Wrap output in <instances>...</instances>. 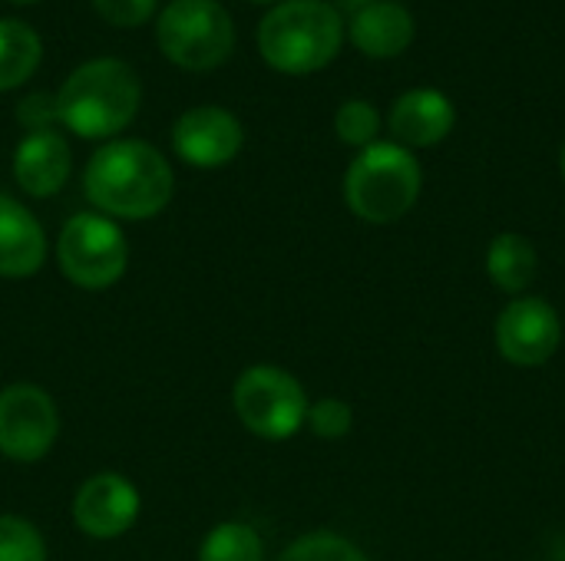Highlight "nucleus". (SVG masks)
<instances>
[{
    "instance_id": "obj_19",
    "label": "nucleus",
    "mask_w": 565,
    "mask_h": 561,
    "mask_svg": "<svg viewBox=\"0 0 565 561\" xmlns=\"http://www.w3.org/2000/svg\"><path fill=\"white\" fill-rule=\"evenodd\" d=\"M334 132L341 142L354 145V149H367L377 142L381 132V112L374 109V103L367 99H348L338 106L334 112Z\"/></svg>"
},
{
    "instance_id": "obj_6",
    "label": "nucleus",
    "mask_w": 565,
    "mask_h": 561,
    "mask_svg": "<svg viewBox=\"0 0 565 561\" xmlns=\"http://www.w3.org/2000/svg\"><path fill=\"white\" fill-rule=\"evenodd\" d=\"M232 407L248 433L262 440H288L305 427L311 403L295 374L271 364H258L235 380Z\"/></svg>"
},
{
    "instance_id": "obj_14",
    "label": "nucleus",
    "mask_w": 565,
    "mask_h": 561,
    "mask_svg": "<svg viewBox=\"0 0 565 561\" xmlns=\"http://www.w3.org/2000/svg\"><path fill=\"white\" fill-rule=\"evenodd\" d=\"M351 43L367 53V56H377V60H387V56H397L404 53L411 43H414V33H417V23H414V13L397 3V0H377L371 7H361L351 13Z\"/></svg>"
},
{
    "instance_id": "obj_24",
    "label": "nucleus",
    "mask_w": 565,
    "mask_h": 561,
    "mask_svg": "<svg viewBox=\"0 0 565 561\" xmlns=\"http://www.w3.org/2000/svg\"><path fill=\"white\" fill-rule=\"evenodd\" d=\"M17 122L30 132L50 129L53 122H60L56 116V96L53 93H30L17 103Z\"/></svg>"
},
{
    "instance_id": "obj_15",
    "label": "nucleus",
    "mask_w": 565,
    "mask_h": 561,
    "mask_svg": "<svg viewBox=\"0 0 565 561\" xmlns=\"http://www.w3.org/2000/svg\"><path fill=\"white\" fill-rule=\"evenodd\" d=\"M46 261V235L33 212L0 195V278H30Z\"/></svg>"
},
{
    "instance_id": "obj_2",
    "label": "nucleus",
    "mask_w": 565,
    "mask_h": 561,
    "mask_svg": "<svg viewBox=\"0 0 565 561\" xmlns=\"http://www.w3.org/2000/svg\"><path fill=\"white\" fill-rule=\"evenodd\" d=\"M142 103V83L126 60L96 56L79 63L56 93L60 122L83 139H109L122 132Z\"/></svg>"
},
{
    "instance_id": "obj_18",
    "label": "nucleus",
    "mask_w": 565,
    "mask_h": 561,
    "mask_svg": "<svg viewBox=\"0 0 565 561\" xmlns=\"http://www.w3.org/2000/svg\"><path fill=\"white\" fill-rule=\"evenodd\" d=\"M265 559V546L258 539V532L245 522H222L215 526L202 549L199 561H262Z\"/></svg>"
},
{
    "instance_id": "obj_17",
    "label": "nucleus",
    "mask_w": 565,
    "mask_h": 561,
    "mask_svg": "<svg viewBox=\"0 0 565 561\" xmlns=\"http://www.w3.org/2000/svg\"><path fill=\"white\" fill-rule=\"evenodd\" d=\"M43 43L23 20H0V93L23 86L40 66Z\"/></svg>"
},
{
    "instance_id": "obj_20",
    "label": "nucleus",
    "mask_w": 565,
    "mask_h": 561,
    "mask_svg": "<svg viewBox=\"0 0 565 561\" xmlns=\"http://www.w3.org/2000/svg\"><path fill=\"white\" fill-rule=\"evenodd\" d=\"M278 561H367V555L344 536L334 532H311L295 539Z\"/></svg>"
},
{
    "instance_id": "obj_4",
    "label": "nucleus",
    "mask_w": 565,
    "mask_h": 561,
    "mask_svg": "<svg viewBox=\"0 0 565 561\" xmlns=\"http://www.w3.org/2000/svg\"><path fill=\"white\" fill-rule=\"evenodd\" d=\"M424 175L411 149L397 142H374L358 152L344 175L348 208L371 225L401 222L420 195Z\"/></svg>"
},
{
    "instance_id": "obj_9",
    "label": "nucleus",
    "mask_w": 565,
    "mask_h": 561,
    "mask_svg": "<svg viewBox=\"0 0 565 561\" xmlns=\"http://www.w3.org/2000/svg\"><path fill=\"white\" fill-rule=\"evenodd\" d=\"M563 344V321L543 298H513L497 321V347L513 367H543Z\"/></svg>"
},
{
    "instance_id": "obj_11",
    "label": "nucleus",
    "mask_w": 565,
    "mask_h": 561,
    "mask_svg": "<svg viewBox=\"0 0 565 561\" xmlns=\"http://www.w3.org/2000/svg\"><path fill=\"white\" fill-rule=\"evenodd\" d=\"M139 519V493L119 473L89 476L73 496V522L89 539H119Z\"/></svg>"
},
{
    "instance_id": "obj_1",
    "label": "nucleus",
    "mask_w": 565,
    "mask_h": 561,
    "mask_svg": "<svg viewBox=\"0 0 565 561\" xmlns=\"http://www.w3.org/2000/svg\"><path fill=\"white\" fill-rule=\"evenodd\" d=\"M83 188L99 215L142 222L169 205L175 179L156 145L142 139H116L93 152L83 172Z\"/></svg>"
},
{
    "instance_id": "obj_22",
    "label": "nucleus",
    "mask_w": 565,
    "mask_h": 561,
    "mask_svg": "<svg viewBox=\"0 0 565 561\" xmlns=\"http://www.w3.org/2000/svg\"><path fill=\"white\" fill-rule=\"evenodd\" d=\"M305 423L321 440H341L354 427V410L344 400H338V397H324V400L308 407V420Z\"/></svg>"
},
{
    "instance_id": "obj_28",
    "label": "nucleus",
    "mask_w": 565,
    "mask_h": 561,
    "mask_svg": "<svg viewBox=\"0 0 565 561\" xmlns=\"http://www.w3.org/2000/svg\"><path fill=\"white\" fill-rule=\"evenodd\" d=\"M252 3H275V0H252Z\"/></svg>"
},
{
    "instance_id": "obj_8",
    "label": "nucleus",
    "mask_w": 565,
    "mask_h": 561,
    "mask_svg": "<svg viewBox=\"0 0 565 561\" xmlns=\"http://www.w3.org/2000/svg\"><path fill=\"white\" fill-rule=\"evenodd\" d=\"M60 433V413L46 390L13 384L0 390V456L13 463L43 460Z\"/></svg>"
},
{
    "instance_id": "obj_25",
    "label": "nucleus",
    "mask_w": 565,
    "mask_h": 561,
    "mask_svg": "<svg viewBox=\"0 0 565 561\" xmlns=\"http://www.w3.org/2000/svg\"><path fill=\"white\" fill-rule=\"evenodd\" d=\"M344 7H351V10H361V7H371V3H377V0H341Z\"/></svg>"
},
{
    "instance_id": "obj_5",
    "label": "nucleus",
    "mask_w": 565,
    "mask_h": 561,
    "mask_svg": "<svg viewBox=\"0 0 565 561\" xmlns=\"http://www.w3.org/2000/svg\"><path fill=\"white\" fill-rule=\"evenodd\" d=\"M156 43L175 66L205 73L232 56L235 23L218 0H172L159 13Z\"/></svg>"
},
{
    "instance_id": "obj_7",
    "label": "nucleus",
    "mask_w": 565,
    "mask_h": 561,
    "mask_svg": "<svg viewBox=\"0 0 565 561\" xmlns=\"http://www.w3.org/2000/svg\"><path fill=\"white\" fill-rule=\"evenodd\" d=\"M56 261L76 288L103 291L126 274L129 245L113 218L99 212H79L56 238Z\"/></svg>"
},
{
    "instance_id": "obj_10",
    "label": "nucleus",
    "mask_w": 565,
    "mask_h": 561,
    "mask_svg": "<svg viewBox=\"0 0 565 561\" xmlns=\"http://www.w3.org/2000/svg\"><path fill=\"white\" fill-rule=\"evenodd\" d=\"M245 132L238 116L222 106H195L182 112L172 126L175 155L195 169H218L228 165L242 152Z\"/></svg>"
},
{
    "instance_id": "obj_3",
    "label": "nucleus",
    "mask_w": 565,
    "mask_h": 561,
    "mask_svg": "<svg viewBox=\"0 0 565 561\" xmlns=\"http://www.w3.org/2000/svg\"><path fill=\"white\" fill-rule=\"evenodd\" d=\"M344 40L341 13L328 0H281L258 23V53L288 76L324 69Z\"/></svg>"
},
{
    "instance_id": "obj_26",
    "label": "nucleus",
    "mask_w": 565,
    "mask_h": 561,
    "mask_svg": "<svg viewBox=\"0 0 565 561\" xmlns=\"http://www.w3.org/2000/svg\"><path fill=\"white\" fill-rule=\"evenodd\" d=\"M559 169H563V182H565V145H563V155H559Z\"/></svg>"
},
{
    "instance_id": "obj_21",
    "label": "nucleus",
    "mask_w": 565,
    "mask_h": 561,
    "mask_svg": "<svg viewBox=\"0 0 565 561\" xmlns=\"http://www.w3.org/2000/svg\"><path fill=\"white\" fill-rule=\"evenodd\" d=\"M0 561H46V546L36 526L20 516H0Z\"/></svg>"
},
{
    "instance_id": "obj_27",
    "label": "nucleus",
    "mask_w": 565,
    "mask_h": 561,
    "mask_svg": "<svg viewBox=\"0 0 565 561\" xmlns=\"http://www.w3.org/2000/svg\"><path fill=\"white\" fill-rule=\"evenodd\" d=\"M13 3H36V0H13Z\"/></svg>"
},
{
    "instance_id": "obj_16",
    "label": "nucleus",
    "mask_w": 565,
    "mask_h": 561,
    "mask_svg": "<svg viewBox=\"0 0 565 561\" xmlns=\"http://www.w3.org/2000/svg\"><path fill=\"white\" fill-rule=\"evenodd\" d=\"M487 274L507 294H523L540 274V251L526 235L503 231L487 248Z\"/></svg>"
},
{
    "instance_id": "obj_12",
    "label": "nucleus",
    "mask_w": 565,
    "mask_h": 561,
    "mask_svg": "<svg viewBox=\"0 0 565 561\" xmlns=\"http://www.w3.org/2000/svg\"><path fill=\"white\" fill-rule=\"evenodd\" d=\"M457 122V109L447 99V93L420 86V89H407L404 96H397V103L391 106V132L397 139V145L404 149H427L437 145L450 136Z\"/></svg>"
},
{
    "instance_id": "obj_23",
    "label": "nucleus",
    "mask_w": 565,
    "mask_h": 561,
    "mask_svg": "<svg viewBox=\"0 0 565 561\" xmlns=\"http://www.w3.org/2000/svg\"><path fill=\"white\" fill-rule=\"evenodd\" d=\"M159 0H93L96 13L113 26H139L156 13Z\"/></svg>"
},
{
    "instance_id": "obj_13",
    "label": "nucleus",
    "mask_w": 565,
    "mask_h": 561,
    "mask_svg": "<svg viewBox=\"0 0 565 561\" xmlns=\"http://www.w3.org/2000/svg\"><path fill=\"white\" fill-rule=\"evenodd\" d=\"M70 169H73V152L56 129L26 132L13 152V179L33 198L56 195L66 185Z\"/></svg>"
}]
</instances>
